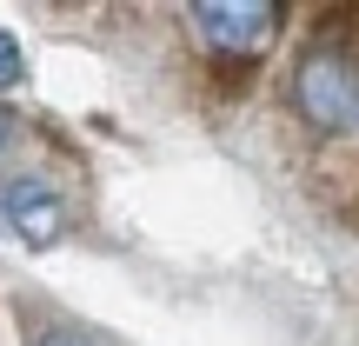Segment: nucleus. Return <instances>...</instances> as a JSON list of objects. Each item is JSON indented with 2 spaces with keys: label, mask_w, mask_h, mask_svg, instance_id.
I'll return each mask as SVG.
<instances>
[{
  "label": "nucleus",
  "mask_w": 359,
  "mask_h": 346,
  "mask_svg": "<svg viewBox=\"0 0 359 346\" xmlns=\"http://www.w3.org/2000/svg\"><path fill=\"white\" fill-rule=\"evenodd\" d=\"M293 114L313 133H353L359 127V67L339 40H313L293 60Z\"/></svg>",
  "instance_id": "obj_1"
},
{
  "label": "nucleus",
  "mask_w": 359,
  "mask_h": 346,
  "mask_svg": "<svg viewBox=\"0 0 359 346\" xmlns=\"http://www.w3.org/2000/svg\"><path fill=\"white\" fill-rule=\"evenodd\" d=\"M13 140H20V120H13V114H7V107H0V160H7V154H13Z\"/></svg>",
  "instance_id": "obj_6"
},
{
  "label": "nucleus",
  "mask_w": 359,
  "mask_h": 346,
  "mask_svg": "<svg viewBox=\"0 0 359 346\" xmlns=\"http://www.w3.org/2000/svg\"><path fill=\"white\" fill-rule=\"evenodd\" d=\"M20 80H27V47H20V34H7V27H0V93L20 87Z\"/></svg>",
  "instance_id": "obj_4"
},
{
  "label": "nucleus",
  "mask_w": 359,
  "mask_h": 346,
  "mask_svg": "<svg viewBox=\"0 0 359 346\" xmlns=\"http://www.w3.org/2000/svg\"><path fill=\"white\" fill-rule=\"evenodd\" d=\"M280 20H286L280 0H200V7H193V27H200V40L219 60H253V53H266L273 34H280Z\"/></svg>",
  "instance_id": "obj_2"
},
{
  "label": "nucleus",
  "mask_w": 359,
  "mask_h": 346,
  "mask_svg": "<svg viewBox=\"0 0 359 346\" xmlns=\"http://www.w3.org/2000/svg\"><path fill=\"white\" fill-rule=\"evenodd\" d=\"M0 213H7V227L20 233L27 246H53L67 233V206H60V193H53L47 180H13V187L0 193Z\"/></svg>",
  "instance_id": "obj_3"
},
{
  "label": "nucleus",
  "mask_w": 359,
  "mask_h": 346,
  "mask_svg": "<svg viewBox=\"0 0 359 346\" xmlns=\"http://www.w3.org/2000/svg\"><path fill=\"white\" fill-rule=\"evenodd\" d=\"M34 346H100V340H93L87 326H40Z\"/></svg>",
  "instance_id": "obj_5"
}]
</instances>
